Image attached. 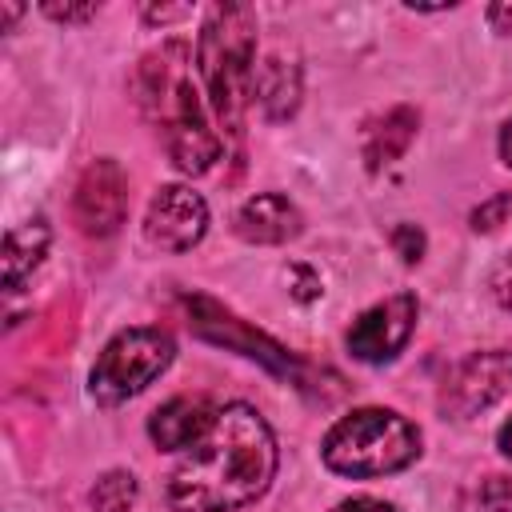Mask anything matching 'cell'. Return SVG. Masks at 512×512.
<instances>
[{
    "label": "cell",
    "mask_w": 512,
    "mask_h": 512,
    "mask_svg": "<svg viewBox=\"0 0 512 512\" xmlns=\"http://www.w3.org/2000/svg\"><path fill=\"white\" fill-rule=\"evenodd\" d=\"M196 68L220 128L240 136L256 88V12L248 4L208 8L196 40Z\"/></svg>",
    "instance_id": "3957f363"
},
{
    "label": "cell",
    "mask_w": 512,
    "mask_h": 512,
    "mask_svg": "<svg viewBox=\"0 0 512 512\" xmlns=\"http://www.w3.org/2000/svg\"><path fill=\"white\" fill-rule=\"evenodd\" d=\"M392 248H396V256L404 264H416L424 256V232L416 224H396L392 228Z\"/></svg>",
    "instance_id": "2e32d148"
},
{
    "label": "cell",
    "mask_w": 512,
    "mask_h": 512,
    "mask_svg": "<svg viewBox=\"0 0 512 512\" xmlns=\"http://www.w3.org/2000/svg\"><path fill=\"white\" fill-rule=\"evenodd\" d=\"M192 56L188 44L168 40L144 56L136 72V100L152 120L156 136L164 140L172 164L184 176H200L220 160V136L208 124L200 92L192 88Z\"/></svg>",
    "instance_id": "7a4b0ae2"
},
{
    "label": "cell",
    "mask_w": 512,
    "mask_h": 512,
    "mask_svg": "<svg viewBox=\"0 0 512 512\" xmlns=\"http://www.w3.org/2000/svg\"><path fill=\"white\" fill-rule=\"evenodd\" d=\"M488 24H492V32H512V4H492Z\"/></svg>",
    "instance_id": "44dd1931"
},
{
    "label": "cell",
    "mask_w": 512,
    "mask_h": 512,
    "mask_svg": "<svg viewBox=\"0 0 512 512\" xmlns=\"http://www.w3.org/2000/svg\"><path fill=\"white\" fill-rule=\"evenodd\" d=\"M180 16H188V8H144V20H160V24L180 20Z\"/></svg>",
    "instance_id": "7402d4cb"
},
{
    "label": "cell",
    "mask_w": 512,
    "mask_h": 512,
    "mask_svg": "<svg viewBox=\"0 0 512 512\" xmlns=\"http://www.w3.org/2000/svg\"><path fill=\"white\" fill-rule=\"evenodd\" d=\"M136 496H140V488H136V476L132 472H124V468H112V472H104L96 484H92V512H132L136 508Z\"/></svg>",
    "instance_id": "9a60e30c"
},
{
    "label": "cell",
    "mask_w": 512,
    "mask_h": 512,
    "mask_svg": "<svg viewBox=\"0 0 512 512\" xmlns=\"http://www.w3.org/2000/svg\"><path fill=\"white\" fill-rule=\"evenodd\" d=\"M96 12H100V4H44V16H52V20H64V24L88 20V16H96Z\"/></svg>",
    "instance_id": "d6986e66"
},
{
    "label": "cell",
    "mask_w": 512,
    "mask_h": 512,
    "mask_svg": "<svg viewBox=\"0 0 512 512\" xmlns=\"http://www.w3.org/2000/svg\"><path fill=\"white\" fill-rule=\"evenodd\" d=\"M480 504H484V512H512V480L508 476H492L480 488Z\"/></svg>",
    "instance_id": "ac0fdd59"
},
{
    "label": "cell",
    "mask_w": 512,
    "mask_h": 512,
    "mask_svg": "<svg viewBox=\"0 0 512 512\" xmlns=\"http://www.w3.org/2000/svg\"><path fill=\"white\" fill-rule=\"evenodd\" d=\"M216 404L208 396H172L168 404H160L148 420V436L156 448L164 452H188L216 420Z\"/></svg>",
    "instance_id": "8fae6325"
},
{
    "label": "cell",
    "mask_w": 512,
    "mask_h": 512,
    "mask_svg": "<svg viewBox=\"0 0 512 512\" xmlns=\"http://www.w3.org/2000/svg\"><path fill=\"white\" fill-rule=\"evenodd\" d=\"M496 448L512 460V420H504V424H500V432H496Z\"/></svg>",
    "instance_id": "cb8c5ba5"
},
{
    "label": "cell",
    "mask_w": 512,
    "mask_h": 512,
    "mask_svg": "<svg viewBox=\"0 0 512 512\" xmlns=\"http://www.w3.org/2000/svg\"><path fill=\"white\" fill-rule=\"evenodd\" d=\"M208 232V200L188 184H164L144 212V240L160 252H188Z\"/></svg>",
    "instance_id": "9c48e42d"
},
{
    "label": "cell",
    "mask_w": 512,
    "mask_h": 512,
    "mask_svg": "<svg viewBox=\"0 0 512 512\" xmlns=\"http://www.w3.org/2000/svg\"><path fill=\"white\" fill-rule=\"evenodd\" d=\"M332 512H396V508L376 500V496H352V500H340Z\"/></svg>",
    "instance_id": "ffe728a7"
},
{
    "label": "cell",
    "mask_w": 512,
    "mask_h": 512,
    "mask_svg": "<svg viewBox=\"0 0 512 512\" xmlns=\"http://www.w3.org/2000/svg\"><path fill=\"white\" fill-rule=\"evenodd\" d=\"M416 296L412 292H396V296H384L376 300L372 308H364L352 328H348V352L360 360V364H388L412 336L416 328Z\"/></svg>",
    "instance_id": "ba28073f"
},
{
    "label": "cell",
    "mask_w": 512,
    "mask_h": 512,
    "mask_svg": "<svg viewBox=\"0 0 512 512\" xmlns=\"http://www.w3.org/2000/svg\"><path fill=\"white\" fill-rule=\"evenodd\" d=\"M416 456H420V428L392 408H356L340 416L320 444V460L336 476H352V480L400 472L416 464Z\"/></svg>",
    "instance_id": "277c9868"
},
{
    "label": "cell",
    "mask_w": 512,
    "mask_h": 512,
    "mask_svg": "<svg viewBox=\"0 0 512 512\" xmlns=\"http://www.w3.org/2000/svg\"><path fill=\"white\" fill-rule=\"evenodd\" d=\"M128 216V176L112 156L92 160L72 192V220L84 236H112Z\"/></svg>",
    "instance_id": "52a82bcc"
},
{
    "label": "cell",
    "mask_w": 512,
    "mask_h": 512,
    "mask_svg": "<svg viewBox=\"0 0 512 512\" xmlns=\"http://www.w3.org/2000/svg\"><path fill=\"white\" fill-rule=\"evenodd\" d=\"M500 160L512 168V116H508V124L500 128Z\"/></svg>",
    "instance_id": "603a6c76"
},
{
    "label": "cell",
    "mask_w": 512,
    "mask_h": 512,
    "mask_svg": "<svg viewBox=\"0 0 512 512\" xmlns=\"http://www.w3.org/2000/svg\"><path fill=\"white\" fill-rule=\"evenodd\" d=\"M232 228L248 244H288L300 236L304 216L284 192H256L236 208Z\"/></svg>",
    "instance_id": "30bf717a"
},
{
    "label": "cell",
    "mask_w": 512,
    "mask_h": 512,
    "mask_svg": "<svg viewBox=\"0 0 512 512\" xmlns=\"http://www.w3.org/2000/svg\"><path fill=\"white\" fill-rule=\"evenodd\" d=\"M172 356H176V344L164 328H124L96 356L88 376V396L104 408H116L140 396L152 380H160Z\"/></svg>",
    "instance_id": "5b68a950"
},
{
    "label": "cell",
    "mask_w": 512,
    "mask_h": 512,
    "mask_svg": "<svg viewBox=\"0 0 512 512\" xmlns=\"http://www.w3.org/2000/svg\"><path fill=\"white\" fill-rule=\"evenodd\" d=\"M512 384V352L508 348H484L468 352L440 384V408L452 420H472L476 412L492 408Z\"/></svg>",
    "instance_id": "8992f818"
},
{
    "label": "cell",
    "mask_w": 512,
    "mask_h": 512,
    "mask_svg": "<svg viewBox=\"0 0 512 512\" xmlns=\"http://www.w3.org/2000/svg\"><path fill=\"white\" fill-rule=\"evenodd\" d=\"M48 240H52V232H48L44 216H32V220H24L8 232V240H4V288L8 292H16L40 268V260L48 252Z\"/></svg>",
    "instance_id": "7c38bea8"
},
{
    "label": "cell",
    "mask_w": 512,
    "mask_h": 512,
    "mask_svg": "<svg viewBox=\"0 0 512 512\" xmlns=\"http://www.w3.org/2000/svg\"><path fill=\"white\" fill-rule=\"evenodd\" d=\"M252 100H260V108H264L268 120L292 116L296 104H300V72H296V64H288L284 56H268V60L256 68Z\"/></svg>",
    "instance_id": "5bb4252c"
},
{
    "label": "cell",
    "mask_w": 512,
    "mask_h": 512,
    "mask_svg": "<svg viewBox=\"0 0 512 512\" xmlns=\"http://www.w3.org/2000/svg\"><path fill=\"white\" fill-rule=\"evenodd\" d=\"M276 436L248 404H224L212 428L176 460L164 484L172 512H236L268 492Z\"/></svg>",
    "instance_id": "6da1fadb"
},
{
    "label": "cell",
    "mask_w": 512,
    "mask_h": 512,
    "mask_svg": "<svg viewBox=\"0 0 512 512\" xmlns=\"http://www.w3.org/2000/svg\"><path fill=\"white\" fill-rule=\"evenodd\" d=\"M416 124H420V116L412 112V108H388L372 128H368V136H364V164L372 168V172H380L384 164H392V160H400L404 152H408V144H412V136H416Z\"/></svg>",
    "instance_id": "4fadbf2b"
},
{
    "label": "cell",
    "mask_w": 512,
    "mask_h": 512,
    "mask_svg": "<svg viewBox=\"0 0 512 512\" xmlns=\"http://www.w3.org/2000/svg\"><path fill=\"white\" fill-rule=\"evenodd\" d=\"M488 292H492V300H496L504 312H512V252L500 256L496 268L488 272Z\"/></svg>",
    "instance_id": "e0dca14e"
}]
</instances>
